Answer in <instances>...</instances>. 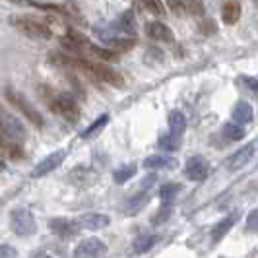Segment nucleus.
Here are the masks:
<instances>
[{
	"instance_id": "obj_5",
	"label": "nucleus",
	"mask_w": 258,
	"mask_h": 258,
	"mask_svg": "<svg viewBox=\"0 0 258 258\" xmlns=\"http://www.w3.org/2000/svg\"><path fill=\"white\" fill-rule=\"evenodd\" d=\"M0 132L6 138H10L12 142H16V144H23V140H25L23 125L19 123L14 115H8L4 111H0Z\"/></svg>"
},
{
	"instance_id": "obj_17",
	"label": "nucleus",
	"mask_w": 258,
	"mask_h": 258,
	"mask_svg": "<svg viewBox=\"0 0 258 258\" xmlns=\"http://www.w3.org/2000/svg\"><path fill=\"white\" fill-rule=\"evenodd\" d=\"M181 190H183V186L179 183H167L159 188V198H161L165 204H173L175 202V198L179 196Z\"/></svg>"
},
{
	"instance_id": "obj_4",
	"label": "nucleus",
	"mask_w": 258,
	"mask_h": 258,
	"mask_svg": "<svg viewBox=\"0 0 258 258\" xmlns=\"http://www.w3.org/2000/svg\"><path fill=\"white\" fill-rule=\"evenodd\" d=\"M10 227L18 237H29L37 231V221L27 208H18L10 216Z\"/></svg>"
},
{
	"instance_id": "obj_9",
	"label": "nucleus",
	"mask_w": 258,
	"mask_h": 258,
	"mask_svg": "<svg viewBox=\"0 0 258 258\" xmlns=\"http://www.w3.org/2000/svg\"><path fill=\"white\" fill-rule=\"evenodd\" d=\"M184 173L190 181H204L210 173V165L202 155H192L184 165Z\"/></svg>"
},
{
	"instance_id": "obj_32",
	"label": "nucleus",
	"mask_w": 258,
	"mask_h": 258,
	"mask_svg": "<svg viewBox=\"0 0 258 258\" xmlns=\"http://www.w3.org/2000/svg\"><path fill=\"white\" fill-rule=\"evenodd\" d=\"M14 255H16V251H14L12 247L0 245V258H14Z\"/></svg>"
},
{
	"instance_id": "obj_20",
	"label": "nucleus",
	"mask_w": 258,
	"mask_h": 258,
	"mask_svg": "<svg viewBox=\"0 0 258 258\" xmlns=\"http://www.w3.org/2000/svg\"><path fill=\"white\" fill-rule=\"evenodd\" d=\"M175 165V159L165 157V155H151L144 161L146 169H165V167H173Z\"/></svg>"
},
{
	"instance_id": "obj_26",
	"label": "nucleus",
	"mask_w": 258,
	"mask_h": 258,
	"mask_svg": "<svg viewBox=\"0 0 258 258\" xmlns=\"http://www.w3.org/2000/svg\"><path fill=\"white\" fill-rule=\"evenodd\" d=\"M167 8L175 16H184L188 14V0H167Z\"/></svg>"
},
{
	"instance_id": "obj_1",
	"label": "nucleus",
	"mask_w": 258,
	"mask_h": 258,
	"mask_svg": "<svg viewBox=\"0 0 258 258\" xmlns=\"http://www.w3.org/2000/svg\"><path fill=\"white\" fill-rule=\"evenodd\" d=\"M39 92H41V97L47 101V105L51 107L53 113L60 115L68 123H78L80 121V107H78L74 97L66 95V93L51 92L49 88H39Z\"/></svg>"
},
{
	"instance_id": "obj_22",
	"label": "nucleus",
	"mask_w": 258,
	"mask_h": 258,
	"mask_svg": "<svg viewBox=\"0 0 258 258\" xmlns=\"http://www.w3.org/2000/svg\"><path fill=\"white\" fill-rule=\"evenodd\" d=\"M223 136L227 138V140H231V142H237V140H243L245 138V129L237 125V123H227L225 127H223Z\"/></svg>"
},
{
	"instance_id": "obj_3",
	"label": "nucleus",
	"mask_w": 258,
	"mask_h": 258,
	"mask_svg": "<svg viewBox=\"0 0 258 258\" xmlns=\"http://www.w3.org/2000/svg\"><path fill=\"white\" fill-rule=\"evenodd\" d=\"M10 23L18 29L19 33H23V35H27V37L49 39V37L53 35V33H51V27H49L45 21L31 18V16H14V18H10Z\"/></svg>"
},
{
	"instance_id": "obj_27",
	"label": "nucleus",
	"mask_w": 258,
	"mask_h": 258,
	"mask_svg": "<svg viewBox=\"0 0 258 258\" xmlns=\"http://www.w3.org/2000/svg\"><path fill=\"white\" fill-rule=\"evenodd\" d=\"M107 123H109V115H103V117H99V119H97V121L93 123L90 129L82 132V138H90V136H93V134H97V132L103 129V127H105Z\"/></svg>"
},
{
	"instance_id": "obj_29",
	"label": "nucleus",
	"mask_w": 258,
	"mask_h": 258,
	"mask_svg": "<svg viewBox=\"0 0 258 258\" xmlns=\"http://www.w3.org/2000/svg\"><path fill=\"white\" fill-rule=\"evenodd\" d=\"M188 14H194V16H204L202 2H198V0H190V2H188Z\"/></svg>"
},
{
	"instance_id": "obj_16",
	"label": "nucleus",
	"mask_w": 258,
	"mask_h": 258,
	"mask_svg": "<svg viewBox=\"0 0 258 258\" xmlns=\"http://www.w3.org/2000/svg\"><path fill=\"white\" fill-rule=\"evenodd\" d=\"M136 171H138L136 163H129V165H123L121 169H117V171L113 173V181H115L117 184L129 183L132 177H136Z\"/></svg>"
},
{
	"instance_id": "obj_8",
	"label": "nucleus",
	"mask_w": 258,
	"mask_h": 258,
	"mask_svg": "<svg viewBox=\"0 0 258 258\" xmlns=\"http://www.w3.org/2000/svg\"><path fill=\"white\" fill-rule=\"evenodd\" d=\"M64 157H66V151H64V149H58V151H55V153L47 155V157H45L43 161H39V163L35 165V169L31 171V177H33V179H41V177H45V175L53 173L56 167L64 161Z\"/></svg>"
},
{
	"instance_id": "obj_35",
	"label": "nucleus",
	"mask_w": 258,
	"mask_h": 258,
	"mask_svg": "<svg viewBox=\"0 0 258 258\" xmlns=\"http://www.w3.org/2000/svg\"><path fill=\"white\" fill-rule=\"evenodd\" d=\"M43 258H51V257H47V255H43Z\"/></svg>"
},
{
	"instance_id": "obj_21",
	"label": "nucleus",
	"mask_w": 258,
	"mask_h": 258,
	"mask_svg": "<svg viewBox=\"0 0 258 258\" xmlns=\"http://www.w3.org/2000/svg\"><path fill=\"white\" fill-rule=\"evenodd\" d=\"M147 198H149V188H146V186H142V190L132 198L129 202V214H134V212H140L142 210V206L147 202Z\"/></svg>"
},
{
	"instance_id": "obj_23",
	"label": "nucleus",
	"mask_w": 258,
	"mask_h": 258,
	"mask_svg": "<svg viewBox=\"0 0 258 258\" xmlns=\"http://www.w3.org/2000/svg\"><path fill=\"white\" fill-rule=\"evenodd\" d=\"M179 144H181V136H177L173 132H169V134L159 138V147H163L167 151H175L179 147Z\"/></svg>"
},
{
	"instance_id": "obj_18",
	"label": "nucleus",
	"mask_w": 258,
	"mask_h": 258,
	"mask_svg": "<svg viewBox=\"0 0 258 258\" xmlns=\"http://www.w3.org/2000/svg\"><path fill=\"white\" fill-rule=\"evenodd\" d=\"M169 127H171V132H173V134H177V136L183 134L184 127H186V119H184V115L181 111H173V113L169 115Z\"/></svg>"
},
{
	"instance_id": "obj_7",
	"label": "nucleus",
	"mask_w": 258,
	"mask_h": 258,
	"mask_svg": "<svg viewBox=\"0 0 258 258\" xmlns=\"http://www.w3.org/2000/svg\"><path fill=\"white\" fill-rule=\"evenodd\" d=\"M49 229H51V233H55L60 239H72L82 231L78 221L68 220V218H53L49 221Z\"/></svg>"
},
{
	"instance_id": "obj_25",
	"label": "nucleus",
	"mask_w": 258,
	"mask_h": 258,
	"mask_svg": "<svg viewBox=\"0 0 258 258\" xmlns=\"http://www.w3.org/2000/svg\"><path fill=\"white\" fill-rule=\"evenodd\" d=\"M119 27L123 31H127L130 35H134V29H136V23H134V16H132V10L125 12L121 18H119Z\"/></svg>"
},
{
	"instance_id": "obj_28",
	"label": "nucleus",
	"mask_w": 258,
	"mask_h": 258,
	"mask_svg": "<svg viewBox=\"0 0 258 258\" xmlns=\"http://www.w3.org/2000/svg\"><path fill=\"white\" fill-rule=\"evenodd\" d=\"M142 6L146 8L151 16H163V12H165L161 0H142Z\"/></svg>"
},
{
	"instance_id": "obj_13",
	"label": "nucleus",
	"mask_w": 258,
	"mask_h": 258,
	"mask_svg": "<svg viewBox=\"0 0 258 258\" xmlns=\"http://www.w3.org/2000/svg\"><path fill=\"white\" fill-rule=\"evenodd\" d=\"M239 18H241V4L237 0H227L223 4V8H221V19H223V23L233 25V23L239 21Z\"/></svg>"
},
{
	"instance_id": "obj_14",
	"label": "nucleus",
	"mask_w": 258,
	"mask_h": 258,
	"mask_svg": "<svg viewBox=\"0 0 258 258\" xmlns=\"http://www.w3.org/2000/svg\"><path fill=\"white\" fill-rule=\"evenodd\" d=\"M235 221H237V216L233 214V216L223 218L220 223H216V225H214V229H212V241H214V243H218L220 239H223V237L231 231V227L235 225Z\"/></svg>"
},
{
	"instance_id": "obj_11",
	"label": "nucleus",
	"mask_w": 258,
	"mask_h": 258,
	"mask_svg": "<svg viewBox=\"0 0 258 258\" xmlns=\"http://www.w3.org/2000/svg\"><path fill=\"white\" fill-rule=\"evenodd\" d=\"M78 225L82 229H90V231H99L103 227H107L111 223V218L105 216V214H95V212H90V214H82L78 218Z\"/></svg>"
},
{
	"instance_id": "obj_19",
	"label": "nucleus",
	"mask_w": 258,
	"mask_h": 258,
	"mask_svg": "<svg viewBox=\"0 0 258 258\" xmlns=\"http://www.w3.org/2000/svg\"><path fill=\"white\" fill-rule=\"evenodd\" d=\"M157 235H142V237H138V239L134 241V253L136 255H144L147 253L155 243H157Z\"/></svg>"
},
{
	"instance_id": "obj_31",
	"label": "nucleus",
	"mask_w": 258,
	"mask_h": 258,
	"mask_svg": "<svg viewBox=\"0 0 258 258\" xmlns=\"http://www.w3.org/2000/svg\"><path fill=\"white\" fill-rule=\"evenodd\" d=\"M241 82H243V86L245 88H249L251 93H257V78H253V76H245V78H241Z\"/></svg>"
},
{
	"instance_id": "obj_12",
	"label": "nucleus",
	"mask_w": 258,
	"mask_h": 258,
	"mask_svg": "<svg viewBox=\"0 0 258 258\" xmlns=\"http://www.w3.org/2000/svg\"><path fill=\"white\" fill-rule=\"evenodd\" d=\"M146 33L149 39H155V41H163V43H171L173 41L171 29L167 27L165 23H161V21H149L146 25Z\"/></svg>"
},
{
	"instance_id": "obj_30",
	"label": "nucleus",
	"mask_w": 258,
	"mask_h": 258,
	"mask_svg": "<svg viewBox=\"0 0 258 258\" xmlns=\"http://www.w3.org/2000/svg\"><path fill=\"white\" fill-rule=\"evenodd\" d=\"M249 233H255L257 231V210H253L249 214V220H247V227H245Z\"/></svg>"
},
{
	"instance_id": "obj_34",
	"label": "nucleus",
	"mask_w": 258,
	"mask_h": 258,
	"mask_svg": "<svg viewBox=\"0 0 258 258\" xmlns=\"http://www.w3.org/2000/svg\"><path fill=\"white\" fill-rule=\"evenodd\" d=\"M10 2H14V4H21L23 0H10Z\"/></svg>"
},
{
	"instance_id": "obj_15",
	"label": "nucleus",
	"mask_w": 258,
	"mask_h": 258,
	"mask_svg": "<svg viewBox=\"0 0 258 258\" xmlns=\"http://www.w3.org/2000/svg\"><path fill=\"white\" fill-rule=\"evenodd\" d=\"M253 107L247 103V101H239L237 105H235V109H233V121L237 123V125H249L251 121H253Z\"/></svg>"
},
{
	"instance_id": "obj_33",
	"label": "nucleus",
	"mask_w": 258,
	"mask_h": 258,
	"mask_svg": "<svg viewBox=\"0 0 258 258\" xmlns=\"http://www.w3.org/2000/svg\"><path fill=\"white\" fill-rule=\"evenodd\" d=\"M202 29L206 33H216V23L214 21H210V19H206L202 23Z\"/></svg>"
},
{
	"instance_id": "obj_24",
	"label": "nucleus",
	"mask_w": 258,
	"mask_h": 258,
	"mask_svg": "<svg viewBox=\"0 0 258 258\" xmlns=\"http://www.w3.org/2000/svg\"><path fill=\"white\" fill-rule=\"evenodd\" d=\"M136 45V41L130 37V39H115V41H111V47L109 49H113L115 53H129L130 49Z\"/></svg>"
},
{
	"instance_id": "obj_10",
	"label": "nucleus",
	"mask_w": 258,
	"mask_h": 258,
	"mask_svg": "<svg viewBox=\"0 0 258 258\" xmlns=\"http://www.w3.org/2000/svg\"><path fill=\"white\" fill-rule=\"evenodd\" d=\"M255 149H257V144H255V142H251V144H247L245 147H241L239 151H235V153L227 159V169H229V171H239V169H243L247 163H251V159H253V155H255Z\"/></svg>"
},
{
	"instance_id": "obj_2",
	"label": "nucleus",
	"mask_w": 258,
	"mask_h": 258,
	"mask_svg": "<svg viewBox=\"0 0 258 258\" xmlns=\"http://www.w3.org/2000/svg\"><path fill=\"white\" fill-rule=\"evenodd\" d=\"M4 95H6L8 103H10L14 109H18L33 127H37V129H43V127H45L43 115H41V113H39V111H37L21 93L16 92V90H12V88H6V90H4Z\"/></svg>"
},
{
	"instance_id": "obj_6",
	"label": "nucleus",
	"mask_w": 258,
	"mask_h": 258,
	"mask_svg": "<svg viewBox=\"0 0 258 258\" xmlns=\"http://www.w3.org/2000/svg\"><path fill=\"white\" fill-rule=\"evenodd\" d=\"M107 255V245L99 237L84 239L74 249V258H101Z\"/></svg>"
}]
</instances>
